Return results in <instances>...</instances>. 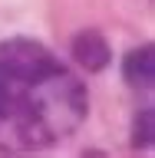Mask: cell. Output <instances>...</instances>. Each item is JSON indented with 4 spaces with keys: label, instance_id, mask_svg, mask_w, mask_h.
<instances>
[{
    "label": "cell",
    "instance_id": "1",
    "mask_svg": "<svg viewBox=\"0 0 155 158\" xmlns=\"http://www.w3.org/2000/svg\"><path fill=\"white\" fill-rule=\"evenodd\" d=\"M86 118V92L53 53L30 40L0 43V145H50Z\"/></svg>",
    "mask_w": 155,
    "mask_h": 158
},
{
    "label": "cell",
    "instance_id": "2",
    "mask_svg": "<svg viewBox=\"0 0 155 158\" xmlns=\"http://www.w3.org/2000/svg\"><path fill=\"white\" fill-rule=\"evenodd\" d=\"M122 76L136 89H152V82H155V46L152 43H142L139 49H132L122 59Z\"/></svg>",
    "mask_w": 155,
    "mask_h": 158
},
{
    "label": "cell",
    "instance_id": "3",
    "mask_svg": "<svg viewBox=\"0 0 155 158\" xmlns=\"http://www.w3.org/2000/svg\"><path fill=\"white\" fill-rule=\"evenodd\" d=\"M73 59H76L79 66H86L89 73H99V69H106V63H109V43L96 30H83V33L73 40Z\"/></svg>",
    "mask_w": 155,
    "mask_h": 158
},
{
    "label": "cell",
    "instance_id": "4",
    "mask_svg": "<svg viewBox=\"0 0 155 158\" xmlns=\"http://www.w3.org/2000/svg\"><path fill=\"white\" fill-rule=\"evenodd\" d=\"M152 122H155L152 109H142V112H139V118H136V128H132V142H136V145H142V148L152 145V138H155Z\"/></svg>",
    "mask_w": 155,
    "mask_h": 158
}]
</instances>
